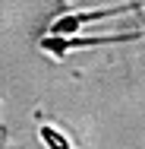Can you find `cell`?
I'll list each match as a JSON object with an SVG mask.
<instances>
[{
	"label": "cell",
	"instance_id": "2",
	"mask_svg": "<svg viewBox=\"0 0 145 149\" xmlns=\"http://www.w3.org/2000/svg\"><path fill=\"white\" fill-rule=\"evenodd\" d=\"M139 3H129V6H107V10H73V13H63L57 16L54 22H51V29L47 35H73L76 29H82L85 22H95V19H107V16H120V13H126V10H136Z\"/></svg>",
	"mask_w": 145,
	"mask_h": 149
},
{
	"label": "cell",
	"instance_id": "1",
	"mask_svg": "<svg viewBox=\"0 0 145 149\" xmlns=\"http://www.w3.org/2000/svg\"><path fill=\"white\" fill-rule=\"evenodd\" d=\"M145 38V32H129V35H95V38H76V35H44L41 38V48L47 54H54L57 60H63L69 51L76 48H98V45H120V41H136Z\"/></svg>",
	"mask_w": 145,
	"mask_h": 149
},
{
	"label": "cell",
	"instance_id": "3",
	"mask_svg": "<svg viewBox=\"0 0 145 149\" xmlns=\"http://www.w3.org/2000/svg\"><path fill=\"white\" fill-rule=\"evenodd\" d=\"M38 136H41V143H44L47 149H73V146H69V140L60 133L57 127H51V124H44V127L38 130Z\"/></svg>",
	"mask_w": 145,
	"mask_h": 149
}]
</instances>
